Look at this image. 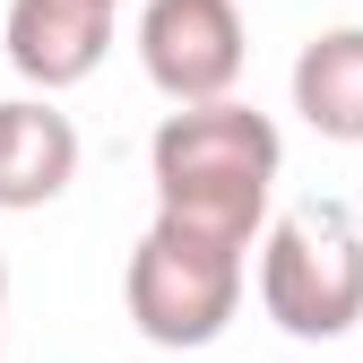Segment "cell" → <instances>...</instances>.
<instances>
[{
    "label": "cell",
    "mask_w": 363,
    "mask_h": 363,
    "mask_svg": "<svg viewBox=\"0 0 363 363\" xmlns=\"http://www.w3.org/2000/svg\"><path fill=\"white\" fill-rule=\"evenodd\" d=\"M277 164H286V139L277 121L251 113V104H182L156 121L147 139V182H156V216H182L199 234H225V242H259L268 234V191H277Z\"/></svg>",
    "instance_id": "1"
},
{
    "label": "cell",
    "mask_w": 363,
    "mask_h": 363,
    "mask_svg": "<svg viewBox=\"0 0 363 363\" xmlns=\"http://www.w3.org/2000/svg\"><path fill=\"white\" fill-rule=\"evenodd\" d=\"M121 303H130V320H139L147 346H173V354L216 346L225 320L242 311V242L199 234L182 216H156L139 234V251H130Z\"/></svg>",
    "instance_id": "2"
},
{
    "label": "cell",
    "mask_w": 363,
    "mask_h": 363,
    "mask_svg": "<svg viewBox=\"0 0 363 363\" xmlns=\"http://www.w3.org/2000/svg\"><path fill=\"white\" fill-rule=\"evenodd\" d=\"M259 303L303 346L346 337L363 320V234L346 225V208L311 199V208H286L259 234Z\"/></svg>",
    "instance_id": "3"
},
{
    "label": "cell",
    "mask_w": 363,
    "mask_h": 363,
    "mask_svg": "<svg viewBox=\"0 0 363 363\" xmlns=\"http://www.w3.org/2000/svg\"><path fill=\"white\" fill-rule=\"evenodd\" d=\"M139 61L156 96L182 104H225L242 78V9L234 0H147L139 9Z\"/></svg>",
    "instance_id": "4"
},
{
    "label": "cell",
    "mask_w": 363,
    "mask_h": 363,
    "mask_svg": "<svg viewBox=\"0 0 363 363\" xmlns=\"http://www.w3.org/2000/svg\"><path fill=\"white\" fill-rule=\"evenodd\" d=\"M0 43H9V69L43 96L96 78L113 52V0H9L0 18Z\"/></svg>",
    "instance_id": "5"
},
{
    "label": "cell",
    "mask_w": 363,
    "mask_h": 363,
    "mask_svg": "<svg viewBox=\"0 0 363 363\" xmlns=\"http://www.w3.org/2000/svg\"><path fill=\"white\" fill-rule=\"evenodd\" d=\"M78 182V121L52 96H9L0 104V208H52Z\"/></svg>",
    "instance_id": "6"
},
{
    "label": "cell",
    "mask_w": 363,
    "mask_h": 363,
    "mask_svg": "<svg viewBox=\"0 0 363 363\" xmlns=\"http://www.w3.org/2000/svg\"><path fill=\"white\" fill-rule=\"evenodd\" d=\"M294 113L320 139L363 147V26H329L294 52Z\"/></svg>",
    "instance_id": "7"
},
{
    "label": "cell",
    "mask_w": 363,
    "mask_h": 363,
    "mask_svg": "<svg viewBox=\"0 0 363 363\" xmlns=\"http://www.w3.org/2000/svg\"><path fill=\"white\" fill-rule=\"evenodd\" d=\"M0 303H9V259H0Z\"/></svg>",
    "instance_id": "8"
},
{
    "label": "cell",
    "mask_w": 363,
    "mask_h": 363,
    "mask_svg": "<svg viewBox=\"0 0 363 363\" xmlns=\"http://www.w3.org/2000/svg\"><path fill=\"white\" fill-rule=\"evenodd\" d=\"M0 18H9V9H0Z\"/></svg>",
    "instance_id": "9"
}]
</instances>
